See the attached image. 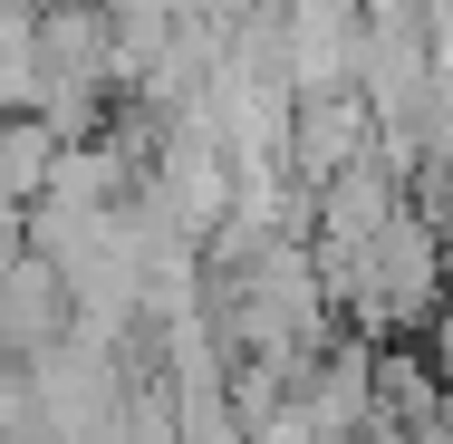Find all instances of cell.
I'll list each match as a JSON object with an SVG mask.
<instances>
[{
	"mask_svg": "<svg viewBox=\"0 0 453 444\" xmlns=\"http://www.w3.org/2000/svg\"><path fill=\"white\" fill-rule=\"evenodd\" d=\"M203 10H212V0H203Z\"/></svg>",
	"mask_w": 453,
	"mask_h": 444,
	"instance_id": "6da1fadb",
	"label": "cell"
}]
</instances>
